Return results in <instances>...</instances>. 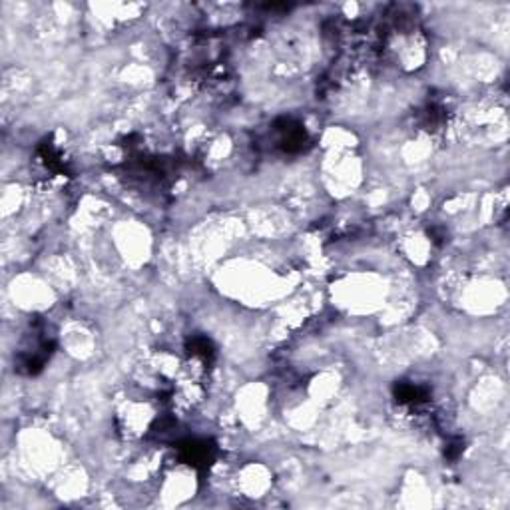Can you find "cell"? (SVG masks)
I'll return each mask as SVG.
<instances>
[{
	"label": "cell",
	"mask_w": 510,
	"mask_h": 510,
	"mask_svg": "<svg viewBox=\"0 0 510 510\" xmlns=\"http://www.w3.org/2000/svg\"><path fill=\"white\" fill-rule=\"evenodd\" d=\"M182 457L186 458L190 464H194V467L208 464V460L211 458V447H208V442L190 440V442L182 444Z\"/></svg>",
	"instance_id": "1"
}]
</instances>
